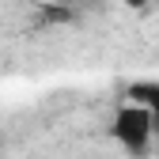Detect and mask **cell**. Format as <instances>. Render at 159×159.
Returning a JSON list of instances; mask_svg holds the SVG:
<instances>
[{
  "label": "cell",
  "mask_w": 159,
  "mask_h": 159,
  "mask_svg": "<svg viewBox=\"0 0 159 159\" xmlns=\"http://www.w3.org/2000/svg\"><path fill=\"white\" fill-rule=\"evenodd\" d=\"M110 133H114V140L121 144L129 155H144V152L152 148L155 121H152V114H148L140 102H133V98H121V106L114 110Z\"/></svg>",
  "instance_id": "1"
},
{
  "label": "cell",
  "mask_w": 159,
  "mask_h": 159,
  "mask_svg": "<svg viewBox=\"0 0 159 159\" xmlns=\"http://www.w3.org/2000/svg\"><path fill=\"white\" fill-rule=\"evenodd\" d=\"M125 98L140 102V106L152 114L155 133H159V80H140V84H129V87H125Z\"/></svg>",
  "instance_id": "2"
}]
</instances>
